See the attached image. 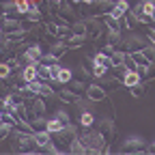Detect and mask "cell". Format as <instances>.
Here are the masks:
<instances>
[{
	"mask_svg": "<svg viewBox=\"0 0 155 155\" xmlns=\"http://www.w3.org/2000/svg\"><path fill=\"white\" fill-rule=\"evenodd\" d=\"M129 9H131V7H129V2H127V0H114L110 15H112V17H116V19H121V17H123V15H125Z\"/></svg>",
	"mask_w": 155,
	"mask_h": 155,
	"instance_id": "cell-13",
	"label": "cell"
},
{
	"mask_svg": "<svg viewBox=\"0 0 155 155\" xmlns=\"http://www.w3.org/2000/svg\"><path fill=\"white\" fill-rule=\"evenodd\" d=\"M71 78H73V71H71L69 67H63V65H61V69H58V75H56V82L61 84V86H65V84L71 80Z\"/></svg>",
	"mask_w": 155,
	"mask_h": 155,
	"instance_id": "cell-20",
	"label": "cell"
},
{
	"mask_svg": "<svg viewBox=\"0 0 155 155\" xmlns=\"http://www.w3.org/2000/svg\"><path fill=\"white\" fill-rule=\"evenodd\" d=\"M147 39H149V43H151V45H155V28H151V30L147 32Z\"/></svg>",
	"mask_w": 155,
	"mask_h": 155,
	"instance_id": "cell-37",
	"label": "cell"
},
{
	"mask_svg": "<svg viewBox=\"0 0 155 155\" xmlns=\"http://www.w3.org/2000/svg\"><path fill=\"white\" fill-rule=\"evenodd\" d=\"M123 24H125V30H134L136 26H138V19H136V15L131 11H127L123 15Z\"/></svg>",
	"mask_w": 155,
	"mask_h": 155,
	"instance_id": "cell-25",
	"label": "cell"
},
{
	"mask_svg": "<svg viewBox=\"0 0 155 155\" xmlns=\"http://www.w3.org/2000/svg\"><path fill=\"white\" fill-rule=\"evenodd\" d=\"M71 2H73V5H80V2H82V0H71Z\"/></svg>",
	"mask_w": 155,
	"mask_h": 155,
	"instance_id": "cell-40",
	"label": "cell"
},
{
	"mask_svg": "<svg viewBox=\"0 0 155 155\" xmlns=\"http://www.w3.org/2000/svg\"><path fill=\"white\" fill-rule=\"evenodd\" d=\"M78 138L82 140V144L86 147L88 153H106V151H110L108 140L95 127H88V129L82 127V131H78Z\"/></svg>",
	"mask_w": 155,
	"mask_h": 155,
	"instance_id": "cell-1",
	"label": "cell"
},
{
	"mask_svg": "<svg viewBox=\"0 0 155 155\" xmlns=\"http://www.w3.org/2000/svg\"><path fill=\"white\" fill-rule=\"evenodd\" d=\"M140 80H142L140 73H138V71H129V69H125V73L121 75V84H123V86H127V88L136 86Z\"/></svg>",
	"mask_w": 155,
	"mask_h": 155,
	"instance_id": "cell-11",
	"label": "cell"
},
{
	"mask_svg": "<svg viewBox=\"0 0 155 155\" xmlns=\"http://www.w3.org/2000/svg\"><path fill=\"white\" fill-rule=\"evenodd\" d=\"M71 93H75L78 97H82L84 93H86V82H82V80H75V78H71V80L65 84Z\"/></svg>",
	"mask_w": 155,
	"mask_h": 155,
	"instance_id": "cell-17",
	"label": "cell"
},
{
	"mask_svg": "<svg viewBox=\"0 0 155 155\" xmlns=\"http://www.w3.org/2000/svg\"><path fill=\"white\" fill-rule=\"evenodd\" d=\"M65 125L61 123V121H58V119H54V116H50V119L45 121V129L50 131V134H56V131H61Z\"/></svg>",
	"mask_w": 155,
	"mask_h": 155,
	"instance_id": "cell-23",
	"label": "cell"
},
{
	"mask_svg": "<svg viewBox=\"0 0 155 155\" xmlns=\"http://www.w3.org/2000/svg\"><path fill=\"white\" fill-rule=\"evenodd\" d=\"M149 15H151V22L155 24V2H153V9H151V13H149Z\"/></svg>",
	"mask_w": 155,
	"mask_h": 155,
	"instance_id": "cell-38",
	"label": "cell"
},
{
	"mask_svg": "<svg viewBox=\"0 0 155 155\" xmlns=\"http://www.w3.org/2000/svg\"><path fill=\"white\" fill-rule=\"evenodd\" d=\"M144 91H147V82H144V80H140L136 86H131V88H129V93H131L134 97H142V95H144Z\"/></svg>",
	"mask_w": 155,
	"mask_h": 155,
	"instance_id": "cell-30",
	"label": "cell"
},
{
	"mask_svg": "<svg viewBox=\"0 0 155 155\" xmlns=\"http://www.w3.org/2000/svg\"><path fill=\"white\" fill-rule=\"evenodd\" d=\"M15 5H17V11H19V15L24 17V15H26V11L30 9V5H32V2H30V0H15Z\"/></svg>",
	"mask_w": 155,
	"mask_h": 155,
	"instance_id": "cell-33",
	"label": "cell"
},
{
	"mask_svg": "<svg viewBox=\"0 0 155 155\" xmlns=\"http://www.w3.org/2000/svg\"><path fill=\"white\" fill-rule=\"evenodd\" d=\"M11 149L13 151H19V153H32V151H39V147L35 144V138H32V131H24V129H15L11 131Z\"/></svg>",
	"mask_w": 155,
	"mask_h": 155,
	"instance_id": "cell-2",
	"label": "cell"
},
{
	"mask_svg": "<svg viewBox=\"0 0 155 155\" xmlns=\"http://www.w3.org/2000/svg\"><path fill=\"white\" fill-rule=\"evenodd\" d=\"M32 138H35V144H37L39 149H43L45 144H50L52 134H50L48 129H37V131H32Z\"/></svg>",
	"mask_w": 155,
	"mask_h": 155,
	"instance_id": "cell-14",
	"label": "cell"
},
{
	"mask_svg": "<svg viewBox=\"0 0 155 155\" xmlns=\"http://www.w3.org/2000/svg\"><path fill=\"white\" fill-rule=\"evenodd\" d=\"M71 32H73V35H86V22H84V19L73 22V24H71Z\"/></svg>",
	"mask_w": 155,
	"mask_h": 155,
	"instance_id": "cell-27",
	"label": "cell"
},
{
	"mask_svg": "<svg viewBox=\"0 0 155 155\" xmlns=\"http://www.w3.org/2000/svg\"><path fill=\"white\" fill-rule=\"evenodd\" d=\"M52 116H54V119H58L63 125H69V123H71V116H69V112H67V110H63V108H61V110H56Z\"/></svg>",
	"mask_w": 155,
	"mask_h": 155,
	"instance_id": "cell-26",
	"label": "cell"
},
{
	"mask_svg": "<svg viewBox=\"0 0 155 155\" xmlns=\"http://www.w3.org/2000/svg\"><path fill=\"white\" fill-rule=\"evenodd\" d=\"M45 32L50 35V39H56V22H45Z\"/></svg>",
	"mask_w": 155,
	"mask_h": 155,
	"instance_id": "cell-35",
	"label": "cell"
},
{
	"mask_svg": "<svg viewBox=\"0 0 155 155\" xmlns=\"http://www.w3.org/2000/svg\"><path fill=\"white\" fill-rule=\"evenodd\" d=\"M63 2H67V0H48V7H50V11H52V9H58Z\"/></svg>",
	"mask_w": 155,
	"mask_h": 155,
	"instance_id": "cell-36",
	"label": "cell"
},
{
	"mask_svg": "<svg viewBox=\"0 0 155 155\" xmlns=\"http://www.w3.org/2000/svg\"><path fill=\"white\" fill-rule=\"evenodd\" d=\"M0 35H5V32H2V26H0Z\"/></svg>",
	"mask_w": 155,
	"mask_h": 155,
	"instance_id": "cell-42",
	"label": "cell"
},
{
	"mask_svg": "<svg viewBox=\"0 0 155 155\" xmlns=\"http://www.w3.org/2000/svg\"><path fill=\"white\" fill-rule=\"evenodd\" d=\"M99 80H101V86H104V91H106V93L116 91L119 86H123L119 78H116V75H110V73H108V75H104V78H99Z\"/></svg>",
	"mask_w": 155,
	"mask_h": 155,
	"instance_id": "cell-16",
	"label": "cell"
},
{
	"mask_svg": "<svg viewBox=\"0 0 155 155\" xmlns=\"http://www.w3.org/2000/svg\"><path fill=\"white\" fill-rule=\"evenodd\" d=\"M37 73H39V80H43V82L50 80V67H48V65L39 63V65H37Z\"/></svg>",
	"mask_w": 155,
	"mask_h": 155,
	"instance_id": "cell-28",
	"label": "cell"
},
{
	"mask_svg": "<svg viewBox=\"0 0 155 155\" xmlns=\"http://www.w3.org/2000/svg\"><path fill=\"white\" fill-rule=\"evenodd\" d=\"M95 129L99 131L108 142L114 140V134H116V127H114V121L112 119H101V121H95Z\"/></svg>",
	"mask_w": 155,
	"mask_h": 155,
	"instance_id": "cell-7",
	"label": "cell"
},
{
	"mask_svg": "<svg viewBox=\"0 0 155 155\" xmlns=\"http://www.w3.org/2000/svg\"><path fill=\"white\" fill-rule=\"evenodd\" d=\"M65 41V45H67V50H78L80 45H84L86 43V35H69L67 39H63Z\"/></svg>",
	"mask_w": 155,
	"mask_h": 155,
	"instance_id": "cell-15",
	"label": "cell"
},
{
	"mask_svg": "<svg viewBox=\"0 0 155 155\" xmlns=\"http://www.w3.org/2000/svg\"><path fill=\"white\" fill-rule=\"evenodd\" d=\"M121 151H123V153L147 151V142H144V138H140V136H131V138H127V140L121 144Z\"/></svg>",
	"mask_w": 155,
	"mask_h": 155,
	"instance_id": "cell-8",
	"label": "cell"
},
{
	"mask_svg": "<svg viewBox=\"0 0 155 155\" xmlns=\"http://www.w3.org/2000/svg\"><path fill=\"white\" fill-rule=\"evenodd\" d=\"M93 63H95V65H101V67H106V69H112V61H110V56H108V54H104V52H97V54L93 56Z\"/></svg>",
	"mask_w": 155,
	"mask_h": 155,
	"instance_id": "cell-22",
	"label": "cell"
},
{
	"mask_svg": "<svg viewBox=\"0 0 155 155\" xmlns=\"http://www.w3.org/2000/svg\"><path fill=\"white\" fill-rule=\"evenodd\" d=\"M147 151H155V142H153L151 147H147Z\"/></svg>",
	"mask_w": 155,
	"mask_h": 155,
	"instance_id": "cell-39",
	"label": "cell"
},
{
	"mask_svg": "<svg viewBox=\"0 0 155 155\" xmlns=\"http://www.w3.org/2000/svg\"><path fill=\"white\" fill-rule=\"evenodd\" d=\"M0 123H2V110H0Z\"/></svg>",
	"mask_w": 155,
	"mask_h": 155,
	"instance_id": "cell-41",
	"label": "cell"
},
{
	"mask_svg": "<svg viewBox=\"0 0 155 155\" xmlns=\"http://www.w3.org/2000/svg\"><path fill=\"white\" fill-rule=\"evenodd\" d=\"M0 26H2V32L5 35H11V32H15V30L22 28L19 19H13V17H0Z\"/></svg>",
	"mask_w": 155,
	"mask_h": 155,
	"instance_id": "cell-12",
	"label": "cell"
},
{
	"mask_svg": "<svg viewBox=\"0 0 155 155\" xmlns=\"http://www.w3.org/2000/svg\"><path fill=\"white\" fill-rule=\"evenodd\" d=\"M142 54L147 56V61H149V63H155V45L147 43V45L142 48Z\"/></svg>",
	"mask_w": 155,
	"mask_h": 155,
	"instance_id": "cell-32",
	"label": "cell"
},
{
	"mask_svg": "<svg viewBox=\"0 0 155 155\" xmlns=\"http://www.w3.org/2000/svg\"><path fill=\"white\" fill-rule=\"evenodd\" d=\"M123 67H125V69H129V71H138V65L134 63V58H131V54H129V52H125V56H123Z\"/></svg>",
	"mask_w": 155,
	"mask_h": 155,
	"instance_id": "cell-31",
	"label": "cell"
},
{
	"mask_svg": "<svg viewBox=\"0 0 155 155\" xmlns=\"http://www.w3.org/2000/svg\"><path fill=\"white\" fill-rule=\"evenodd\" d=\"M41 56H43L41 43H30V45H26V50L19 56V63H39Z\"/></svg>",
	"mask_w": 155,
	"mask_h": 155,
	"instance_id": "cell-6",
	"label": "cell"
},
{
	"mask_svg": "<svg viewBox=\"0 0 155 155\" xmlns=\"http://www.w3.org/2000/svg\"><path fill=\"white\" fill-rule=\"evenodd\" d=\"M127 35H123L121 39V48L125 52H136V50H142L147 43H149V39L147 37H140V35H134L131 30H125Z\"/></svg>",
	"mask_w": 155,
	"mask_h": 155,
	"instance_id": "cell-4",
	"label": "cell"
},
{
	"mask_svg": "<svg viewBox=\"0 0 155 155\" xmlns=\"http://www.w3.org/2000/svg\"><path fill=\"white\" fill-rule=\"evenodd\" d=\"M112 5H114V0H97V2H95V7H97V11H99V15L110 13V11H112Z\"/></svg>",
	"mask_w": 155,
	"mask_h": 155,
	"instance_id": "cell-24",
	"label": "cell"
},
{
	"mask_svg": "<svg viewBox=\"0 0 155 155\" xmlns=\"http://www.w3.org/2000/svg\"><path fill=\"white\" fill-rule=\"evenodd\" d=\"M84 22H86V39H91V41H99L101 35L106 32L104 22H101V19H97V15L86 17Z\"/></svg>",
	"mask_w": 155,
	"mask_h": 155,
	"instance_id": "cell-5",
	"label": "cell"
},
{
	"mask_svg": "<svg viewBox=\"0 0 155 155\" xmlns=\"http://www.w3.org/2000/svg\"><path fill=\"white\" fill-rule=\"evenodd\" d=\"M11 131H13V125H9V123H0V142L2 140H9V136H11Z\"/></svg>",
	"mask_w": 155,
	"mask_h": 155,
	"instance_id": "cell-29",
	"label": "cell"
},
{
	"mask_svg": "<svg viewBox=\"0 0 155 155\" xmlns=\"http://www.w3.org/2000/svg\"><path fill=\"white\" fill-rule=\"evenodd\" d=\"M56 97H58L61 101H65V104H75V101H78V95H75V93H71L67 86H63L61 91H58V93H56Z\"/></svg>",
	"mask_w": 155,
	"mask_h": 155,
	"instance_id": "cell-19",
	"label": "cell"
},
{
	"mask_svg": "<svg viewBox=\"0 0 155 155\" xmlns=\"http://www.w3.org/2000/svg\"><path fill=\"white\" fill-rule=\"evenodd\" d=\"M37 65L39 63H26L19 71L22 75V82H32V80H39V73H37Z\"/></svg>",
	"mask_w": 155,
	"mask_h": 155,
	"instance_id": "cell-10",
	"label": "cell"
},
{
	"mask_svg": "<svg viewBox=\"0 0 155 155\" xmlns=\"http://www.w3.org/2000/svg\"><path fill=\"white\" fill-rule=\"evenodd\" d=\"M11 75V67L7 63H0V80H9Z\"/></svg>",
	"mask_w": 155,
	"mask_h": 155,
	"instance_id": "cell-34",
	"label": "cell"
},
{
	"mask_svg": "<svg viewBox=\"0 0 155 155\" xmlns=\"http://www.w3.org/2000/svg\"><path fill=\"white\" fill-rule=\"evenodd\" d=\"M84 97H88L93 104H99V101H104L106 97H108V93L104 91L101 84H86V93H84Z\"/></svg>",
	"mask_w": 155,
	"mask_h": 155,
	"instance_id": "cell-9",
	"label": "cell"
},
{
	"mask_svg": "<svg viewBox=\"0 0 155 155\" xmlns=\"http://www.w3.org/2000/svg\"><path fill=\"white\" fill-rule=\"evenodd\" d=\"M78 136V127L73 125V123H69V125H65L61 131H56V134H52V142L56 144V149H58V153H67L69 151V144H71V140Z\"/></svg>",
	"mask_w": 155,
	"mask_h": 155,
	"instance_id": "cell-3",
	"label": "cell"
},
{
	"mask_svg": "<svg viewBox=\"0 0 155 155\" xmlns=\"http://www.w3.org/2000/svg\"><path fill=\"white\" fill-rule=\"evenodd\" d=\"M24 17H26V19H30L32 24L41 22V17H43V15H41V7H39V2H32V5H30V9L26 11V15H24Z\"/></svg>",
	"mask_w": 155,
	"mask_h": 155,
	"instance_id": "cell-18",
	"label": "cell"
},
{
	"mask_svg": "<svg viewBox=\"0 0 155 155\" xmlns=\"http://www.w3.org/2000/svg\"><path fill=\"white\" fill-rule=\"evenodd\" d=\"M95 114L88 110V112H80V127H84V129H88V127H95Z\"/></svg>",
	"mask_w": 155,
	"mask_h": 155,
	"instance_id": "cell-21",
	"label": "cell"
}]
</instances>
